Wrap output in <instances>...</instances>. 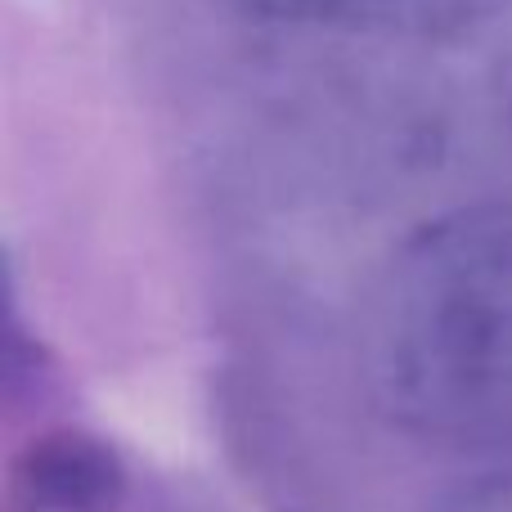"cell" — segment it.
I'll use <instances>...</instances> for the list:
<instances>
[{"instance_id":"1","label":"cell","mask_w":512,"mask_h":512,"mask_svg":"<svg viewBox=\"0 0 512 512\" xmlns=\"http://www.w3.org/2000/svg\"><path fill=\"white\" fill-rule=\"evenodd\" d=\"M360 360L391 423L512 450V203L423 225L378 274Z\"/></svg>"},{"instance_id":"2","label":"cell","mask_w":512,"mask_h":512,"mask_svg":"<svg viewBox=\"0 0 512 512\" xmlns=\"http://www.w3.org/2000/svg\"><path fill=\"white\" fill-rule=\"evenodd\" d=\"M126 472L113 445L77 427H54L23 445L9 472L14 512H122Z\"/></svg>"},{"instance_id":"3","label":"cell","mask_w":512,"mask_h":512,"mask_svg":"<svg viewBox=\"0 0 512 512\" xmlns=\"http://www.w3.org/2000/svg\"><path fill=\"white\" fill-rule=\"evenodd\" d=\"M216 5L288 27L427 36L477 18L486 9V0H216Z\"/></svg>"},{"instance_id":"4","label":"cell","mask_w":512,"mask_h":512,"mask_svg":"<svg viewBox=\"0 0 512 512\" xmlns=\"http://www.w3.org/2000/svg\"><path fill=\"white\" fill-rule=\"evenodd\" d=\"M441 512H512V468L495 472V477L468 486L463 495H454Z\"/></svg>"}]
</instances>
